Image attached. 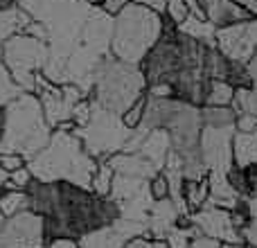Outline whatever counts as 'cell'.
<instances>
[{"instance_id": "74e56055", "label": "cell", "mask_w": 257, "mask_h": 248, "mask_svg": "<svg viewBox=\"0 0 257 248\" xmlns=\"http://www.w3.org/2000/svg\"><path fill=\"white\" fill-rule=\"evenodd\" d=\"M219 248H246V244H219Z\"/></svg>"}, {"instance_id": "52a82bcc", "label": "cell", "mask_w": 257, "mask_h": 248, "mask_svg": "<svg viewBox=\"0 0 257 248\" xmlns=\"http://www.w3.org/2000/svg\"><path fill=\"white\" fill-rule=\"evenodd\" d=\"M0 54H3V63L7 66L14 81L21 84L27 93L34 90L36 79L48 61V48H45L43 39L18 32L0 45Z\"/></svg>"}, {"instance_id": "603a6c76", "label": "cell", "mask_w": 257, "mask_h": 248, "mask_svg": "<svg viewBox=\"0 0 257 248\" xmlns=\"http://www.w3.org/2000/svg\"><path fill=\"white\" fill-rule=\"evenodd\" d=\"M232 99H235V86L221 79H210L205 106H232Z\"/></svg>"}, {"instance_id": "3957f363", "label": "cell", "mask_w": 257, "mask_h": 248, "mask_svg": "<svg viewBox=\"0 0 257 248\" xmlns=\"http://www.w3.org/2000/svg\"><path fill=\"white\" fill-rule=\"evenodd\" d=\"M205 50H208V43H201V41L183 34L176 25L165 21L160 39L138 63L147 81V88H154V86H167L169 88L185 72L203 70Z\"/></svg>"}, {"instance_id": "f1b7e54d", "label": "cell", "mask_w": 257, "mask_h": 248, "mask_svg": "<svg viewBox=\"0 0 257 248\" xmlns=\"http://www.w3.org/2000/svg\"><path fill=\"white\" fill-rule=\"evenodd\" d=\"M126 3H140V5H147V7H151V9H156V12L163 14L165 3H167V0H104L102 7L106 9L108 14H115L117 9H120L122 5H126Z\"/></svg>"}, {"instance_id": "ac0fdd59", "label": "cell", "mask_w": 257, "mask_h": 248, "mask_svg": "<svg viewBox=\"0 0 257 248\" xmlns=\"http://www.w3.org/2000/svg\"><path fill=\"white\" fill-rule=\"evenodd\" d=\"M178 30H181L183 34L192 36V39L201 41V43L214 45V34H217V27H214L212 23L208 21V18H201V16H194V14H190V16H187L185 21L178 25Z\"/></svg>"}, {"instance_id": "60d3db41", "label": "cell", "mask_w": 257, "mask_h": 248, "mask_svg": "<svg viewBox=\"0 0 257 248\" xmlns=\"http://www.w3.org/2000/svg\"><path fill=\"white\" fill-rule=\"evenodd\" d=\"M246 248H255V246H246Z\"/></svg>"}, {"instance_id": "ffe728a7", "label": "cell", "mask_w": 257, "mask_h": 248, "mask_svg": "<svg viewBox=\"0 0 257 248\" xmlns=\"http://www.w3.org/2000/svg\"><path fill=\"white\" fill-rule=\"evenodd\" d=\"M27 210V194L25 190H14V187H5L0 190V217L7 219L14 214Z\"/></svg>"}, {"instance_id": "7c38bea8", "label": "cell", "mask_w": 257, "mask_h": 248, "mask_svg": "<svg viewBox=\"0 0 257 248\" xmlns=\"http://www.w3.org/2000/svg\"><path fill=\"white\" fill-rule=\"evenodd\" d=\"M181 217L183 214L172 201V196L154 201V205L149 210V237L151 239H165L176 228Z\"/></svg>"}, {"instance_id": "4dcf8cb0", "label": "cell", "mask_w": 257, "mask_h": 248, "mask_svg": "<svg viewBox=\"0 0 257 248\" xmlns=\"http://www.w3.org/2000/svg\"><path fill=\"white\" fill-rule=\"evenodd\" d=\"M124 248H169L165 239H151V237H136L126 241Z\"/></svg>"}, {"instance_id": "ab89813d", "label": "cell", "mask_w": 257, "mask_h": 248, "mask_svg": "<svg viewBox=\"0 0 257 248\" xmlns=\"http://www.w3.org/2000/svg\"><path fill=\"white\" fill-rule=\"evenodd\" d=\"M199 3H201V7H203V5H205V3H208V0H199Z\"/></svg>"}, {"instance_id": "5bb4252c", "label": "cell", "mask_w": 257, "mask_h": 248, "mask_svg": "<svg viewBox=\"0 0 257 248\" xmlns=\"http://www.w3.org/2000/svg\"><path fill=\"white\" fill-rule=\"evenodd\" d=\"M203 12L208 16V21L212 23L214 27H228L232 23L239 21H248V18H255L250 12H246L241 5L232 3V0H208L203 5Z\"/></svg>"}, {"instance_id": "2e32d148", "label": "cell", "mask_w": 257, "mask_h": 248, "mask_svg": "<svg viewBox=\"0 0 257 248\" xmlns=\"http://www.w3.org/2000/svg\"><path fill=\"white\" fill-rule=\"evenodd\" d=\"M136 151H140L145 158H149L151 163L158 169H163L165 160H167V154L172 151V145H169V133L165 129H154L149 131L145 138H142L140 147Z\"/></svg>"}, {"instance_id": "9a60e30c", "label": "cell", "mask_w": 257, "mask_h": 248, "mask_svg": "<svg viewBox=\"0 0 257 248\" xmlns=\"http://www.w3.org/2000/svg\"><path fill=\"white\" fill-rule=\"evenodd\" d=\"M208 203L217 205V208L223 210H237L241 205V196L235 192V187L228 183V178L223 174H208Z\"/></svg>"}, {"instance_id": "7a4b0ae2", "label": "cell", "mask_w": 257, "mask_h": 248, "mask_svg": "<svg viewBox=\"0 0 257 248\" xmlns=\"http://www.w3.org/2000/svg\"><path fill=\"white\" fill-rule=\"evenodd\" d=\"M27 167L34 178L70 181L77 185L90 187V178L97 169V158H93L86 151L81 138L75 133V127L63 124L54 129L48 145L36 156H32Z\"/></svg>"}, {"instance_id": "4fadbf2b", "label": "cell", "mask_w": 257, "mask_h": 248, "mask_svg": "<svg viewBox=\"0 0 257 248\" xmlns=\"http://www.w3.org/2000/svg\"><path fill=\"white\" fill-rule=\"evenodd\" d=\"M106 160L113 167V172L122 174V176H133V178H145V181H149L156 172H160L140 151H117V154L108 156Z\"/></svg>"}, {"instance_id": "8fae6325", "label": "cell", "mask_w": 257, "mask_h": 248, "mask_svg": "<svg viewBox=\"0 0 257 248\" xmlns=\"http://www.w3.org/2000/svg\"><path fill=\"white\" fill-rule=\"evenodd\" d=\"M190 223L199 228L201 235L212 237L219 244H244L241 241L239 230L232 223V212L230 210L217 208V205L205 203L201 210L190 214Z\"/></svg>"}, {"instance_id": "e575fe53", "label": "cell", "mask_w": 257, "mask_h": 248, "mask_svg": "<svg viewBox=\"0 0 257 248\" xmlns=\"http://www.w3.org/2000/svg\"><path fill=\"white\" fill-rule=\"evenodd\" d=\"M246 66H248V72H250V77H253V79H257V48H255L253 57L248 59V63H246Z\"/></svg>"}, {"instance_id": "30bf717a", "label": "cell", "mask_w": 257, "mask_h": 248, "mask_svg": "<svg viewBox=\"0 0 257 248\" xmlns=\"http://www.w3.org/2000/svg\"><path fill=\"white\" fill-rule=\"evenodd\" d=\"M214 45L226 57L248 63V59L253 57L257 48V18L232 23L228 27H219L217 34H214Z\"/></svg>"}, {"instance_id": "7402d4cb", "label": "cell", "mask_w": 257, "mask_h": 248, "mask_svg": "<svg viewBox=\"0 0 257 248\" xmlns=\"http://www.w3.org/2000/svg\"><path fill=\"white\" fill-rule=\"evenodd\" d=\"M232 108L237 111V115L246 113V115H255L257 117V79H253V84H250V86L235 88Z\"/></svg>"}, {"instance_id": "f546056e", "label": "cell", "mask_w": 257, "mask_h": 248, "mask_svg": "<svg viewBox=\"0 0 257 248\" xmlns=\"http://www.w3.org/2000/svg\"><path fill=\"white\" fill-rule=\"evenodd\" d=\"M239 235H241V241H244L246 246L257 248V217L246 219V223L239 228Z\"/></svg>"}, {"instance_id": "d590c367", "label": "cell", "mask_w": 257, "mask_h": 248, "mask_svg": "<svg viewBox=\"0 0 257 248\" xmlns=\"http://www.w3.org/2000/svg\"><path fill=\"white\" fill-rule=\"evenodd\" d=\"M9 174H12V172H7V169L0 165V190H5V187L9 185Z\"/></svg>"}, {"instance_id": "cb8c5ba5", "label": "cell", "mask_w": 257, "mask_h": 248, "mask_svg": "<svg viewBox=\"0 0 257 248\" xmlns=\"http://www.w3.org/2000/svg\"><path fill=\"white\" fill-rule=\"evenodd\" d=\"M113 176H115V172H113V167L108 165L106 158L97 160V169H95L93 178H90V190L95 192V194H111V185H113Z\"/></svg>"}, {"instance_id": "484cf974", "label": "cell", "mask_w": 257, "mask_h": 248, "mask_svg": "<svg viewBox=\"0 0 257 248\" xmlns=\"http://www.w3.org/2000/svg\"><path fill=\"white\" fill-rule=\"evenodd\" d=\"M190 16V7H187V0H167L163 9V18L169 21L172 25H181L185 18Z\"/></svg>"}, {"instance_id": "e0dca14e", "label": "cell", "mask_w": 257, "mask_h": 248, "mask_svg": "<svg viewBox=\"0 0 257 248\" xmlns=\"http://www.w3.org/2000/svg\"><path fill=\"white\" fill-rule=\"evenodd\" d=\"M232 160L237 167L257 165V131H235L232 136Z\"/></svg>"}, {"instance_id": "d4e9b609", "label": "cell", "mask_w": 257, "mask_h": 248, "mask_svg": "<svg viewBox=\"0 0 257 248\" xmlns=\"http://www.w3.org/2000/svg\"><path fill=\"white\" fill-rule=\"evenodd\" d=\"M21 93H25V88L14 81V77L9 75L7 66H5L3 59H0V104H9L12 99H16Z\"/></svg>"}, {"instance_id": "f35d334b", "label": "cell", "mask_w": 257, "mask_h": 248, "mask_svg": "<svg viewBox=\"0 0 257 248\" xmlns=\"http://www.w3.org/2000/svg\"><path fill=\"white\" fill-rule=\"evenodd\" d=\"M86 3H90V5H97V7H102V5H104V0H86Z\"/></svg>"}, {"instance_id": "1f68e13d", "label": "cell", "mask_w": 257, "mask_h": 248, "mask_svg": "<svg viewBox=\"0 0 257 248\" xmlns=\"http://www.w3.org/2000/svg\"><path fill=\"white\" fill-rule=\"evenodd\" d=\"M43 248H79V244H77V239H66V237H61V239L48 241Z\"/></svg>"}, {"instance_id": "83f0119b", "label": "cell", "mask_w": 257, "mask_h": 248, "mask_svg": "<svg viewBox=\"0 0 257 248\" xmlns=\"http://www.w3.org/2000/svg\"><path fill=\"white\" fill-rule=\"evenodd\" d=\"M149 192H151V199L154 201L167 199L169 196V178L165 176V172H156L154 176L149 178Z\"/></svg>"}, {"instance_id": "6da1fadb", "label": "cell", "mask_w": 257, "mask_h": 248, "mask_svg": "<svg viewBox=\"0 0 257 248\" xmlns=\"http://www.w3.org/2000/svg\"><path fill=\"white\" fill-rule=\"evenodd\" d=\"M27 210L43 219L45 244L52 239H77L113 226L120 219V203L111 194H95L90 187L70 181L34 178L25 187Z\"/></svg>"}, {"instance_id": "d6a6232c", "label": "cell", "mask_w": 257, "mask_h": 248, "mask_svg": "<svg viewBox=\"0 0 257 248\" xmlns=\"http://www.w3.org/2000/svg\"><path fill=\"white\" fill-rule=\"evenodd\" d=\"M244 208H246V212H248V217H257V194L244 199Z\"/></svg>"}, {"instance_id": "836d02e7", "label": "cell", "mask_w": 257, "mask_h": 248, "mask_svg": "<svg viewBox=\"0 0 257 248\" xmlns=\"http://www.w3.org/2000/svg\"><path fill=\"white\" fill-rule=\"evenodd\" d=\"M232 3L241 5L246 12H250V14H253V16L257 18V0H232Z\"/></svg>"}, {"instance_id": "d6986e66", "label": "cell", "mask_w": 257, "mask_h": 248, "mask_svg": "<svg viewBox=\"0 0 257 248\" xmlns=\"http://www.w3.org/2000/svg\"><path fill=\"white\" fill-rule=\"evenodd\" d=\"M208 176L199 178V181H185L183 183V196H185V203L190 212H196L201 210L205 203H208Z\"/></svg>"}, {"instance_id": "4316f807", "label": "cell", "mask_w": 257, "mask_h": 248, "mask_svg": "<svg viewBox=\"0 0 257 248\" xmlns=\"http://www.w3.org/2000/svg\"><path fill=\"white\" fill-rule=\"evenodd\" d=\"M145 106H147V93L142 95V97H138L136 102L122 113V122H124L128 129H138V124L142 122V115H145Z\"/></svg>"}, {"instance_id": "277c9868", "label": "cell", "mask_w": 257, "mask_h": 248, "mask_svg": "<svg viewBox=\"0 0 257 248\" xmlns=\"http://www.w3.org/2000/svg\"><path fill=\"white\" fill-rule=\"evenodd\" d=\"M163 14L140 3H126L113 14L111 54L122 61L140 63L163 34Z\"/></svg>"}, {"instance_id": "5b68a950", "label": "cell", "mask_w": 257, "mask_h": 248, "mask_svg": "<svg viewBox=\"0 0 257 248\" xmlns=\"http://www.w3.org/2000/svg\"><path fill=\"white\" fill-rule=\"evenodd\" d=\"M145 93L147 81L138 63L122 61L113 54H106L95 63L88 88V97L95 104L122 115Z\"/></svg>"}, {"instance_id": "9c48e42d", "label": "cell", "mask_w": 257, "mask_h": 248, "mask_svg": "<svg viewBox=\"0 0 257 248\" xmlns=\"http://www.w3.org/2000/svg\"><path fill=\"white\" fill-rule=\"evenodd\" d=\"M235 127H203L201 129V156L208 174H223L232 169V136Z\"/></svg>"}, {"instance_id": "8d00e7d4", "label": "cell", "mask_w": 257, "mask_h": 248, "mask_svg": "<svg viewBox=\"0 0 257 248\" xmlns=\"http://www.w3.org/2000/svg\"><path fill=\"white\" fill-rule=\"evenodd\" d=\"M18 7V0H0V14L3 12H9V9Z\"/></svg>"}, {"instance_id": "ba28073f", "label": "cell", "mask_w": 257, "mask_h": 248, "mask_svg": "<svg viewBox=\"0 0 257 248\" xmlns=\"http://www.w3.org/2000/svg\"><path fill=\"white\" fill-rule=\"evenodd\" d=\"M43 219L32 210L0 221V248H43Z\"/></svg>"}, {"instance_id": "44dd1931", "label": "cell", "mask_w": 257, "mask_h": 248, "mask_svg": "<svg viewBox=\"0 0 257 248\" xmlns=\"http://www.w3.org/2000/svg\"><path fill=\"white\" fill-rule=\"evenodd\" d=\"M201 122L203 127H235L237 111L232 106H203Z\"/></svg>"}, {"instance_id": "8992f818", "label": "cell", "mask_w": 257, "mask_h": 248, "mask_svg": "<svg viewBox=\"0 0 257 248\" xmlns=\"http://www.w3.org/2000/svg\"><path fill=\"white\" fill-rule=\"evenodd\" d=\"M90 102H93V99H90ZM75 133L81 138L86 151H88L93 158L102 160V158H108V156L124 149L133 129H128L126 124L122 122V115H117V113L108 111V108L93 102V111H90L88 122H86L84 127L75 129Z\"/></svg>"}]
</instances>
